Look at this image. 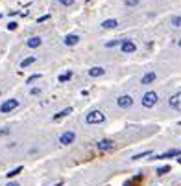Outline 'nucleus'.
Masks as SVG:
<instances>
[{"label":"nucleus","mask_w":181,"mask_h":186,"mask_svg":"<svg viewBox=\"0 0 181 186\" xmlns=\"http://www.w3.org/2000/svg\"><path fill=\"white\" fill-rule=\"evenodd\" d=\"M45 20H48V15H43V17H39V19H37V22H45Z\"/></svg>","instance_id":"bb28decb"},{"label":"nucleus","mask_w":181,"mask_h":186,"mask_svg":"<svg viewBox=\"0 0 181 186\" xmlns=\"http://www.w3.org/2000/svg\"><path fill=\"white\" fill-rule=\"evenodd\" d=\"M177 162H179V164H181V155H179V157H177Z\"/></svg>","instance_id":"c756f323"},{"label":"nucleus","mask_w":181,"mask_h":186,"mask_svg":"<svg viewBox=\"0 0 181 186\" xmlns=\"http://www.w3.org/2000/svg\"><path fill=\"white\" fill-rule=\"evenodd\" d=\"M139 2H141V0H124V4H126L128 8H135V6H139Z\"/></svg>","instance_id":"412c9836"},{"label":"nucleus","mask_w":181,"mask_h":186,"mask_svg":"<svg viewBox=\"0 0 181 186\" xmlns=\"http://www.w3.org/2000/svg\"><path fill=\"white\" fill-rule=\"evenodd\" d=\"M17 107H19V100H15V98L6 100L2 105H0V113H2V114H8V113L13 111V109H17Z\"/></svg>","instance_id":"7ed1b4c3"},{"label":"nucleus","mask_w":181,"mask_h":186,"mask_svg":"<svg viewBox=\"0 0 181 186\" xmlns=\"http://www.w3.org/2000/svg\"><path fill=\"white\" fill-rule=\"evenodd\" d=\"M155 78H157L155 72H146L142 78H141V83H142V85H152V83L155 81Z\"/></svg>","instance_id":"6e6552de"},{"label":"nucleus","mask_w":181,"mask_h":186,"mask_svg":"<svg viewBox=\"0 0 181 186\" xmlns=\"http://www.w3.org/2000/svg\"><path fill=\"white\" fill-rule=\"evenodd\" d=\"M85 122L87 123H103L106 122V114L98 109H94V111H90L87 116H85Z\"/></svg>","instance_id":"f257e3e1"},{"label":"nucleus","mask_w":181,"mask_h":186,"mask_svg":"<svg viewBox=\"0 0 181 186\" xmlns=\"http://www.w3.org/2000/svg\"><path fill=\"white\" fill-rule=\"evenodd\" d=\"M70 113H72V109H70V107H67V109H63V111L55 113V114H54V120H61V118H65V116H68Z\"/></svg>","instance_id":"2eb2a0df"},{"label":"nucleus","mask_w":181,"mask_h":186,"mask_svg":"<svg viewBox=\"0 0 181 186\" xmlns=\"http://www.w3.org/2000/svg\"><path fill=\"white\" fill-rule=\"evenodd\" d=\"M78 41H80V37H78V35H74V33H70V35H67V37H65L63 43H65L67 46H76V44H78Z\"/></svg>","instance_id":"f8f14e48"},{"label":"nucleus","mask_w":181,"mask_h":186,"mask_svg":"<svg viewBox=\"0 0 181 186\" xmlns=\"http://www.w3.org/2000/svg\"><path fill=\"white\" fill-rule=\"evenodd\" d=\"M70 78H72V70H67L65 74H61V76H59V81H68Z\"/></svg>","instance_id":"aec40b11"},{"label":"nucleus","mask_w":181,"mask_h":186,"mask_svg":"<svg viewBox=\"0 0 181 186\" xmlns=\"http://www.w3.org/2000/svg\"><path fill=\"white\" fill-rule=\"evenodd\" d=\"M116 105L120 107V109H129L131 105H133V98H131L129 94H122V96H118Z\"/></svg>","instance_id":"39448f33"},{"label":"nucleus","mask_w":181,"mask_h":186,"mask_svg":"<svg viewBox=\"0 0 181 186\" xmlns=\"http://www.w3.org/2000/svg\"><path fill=\"white\" fill-rule=\"evenodd\" d=\"M168 105L174 109V111H179V113H181V92H176V94L170 96Z\"/></svg>","instance_id":"423d86ee"},{"label":"nucleus","mask_w":181,"mask_h":186,"mask_svg":"<svg viewBox=\"0 0 181 186\" xmlns=\"http://www.w3.org/2000/svg\"><path fill=\"white\" fill-rule=\"evenodd\" d=\"M103 74H106V68H103V66H93L89 70L90 78H100V76H103Z\"/></svg>","instance_id":"9d476101"},{"label":"nucleus","mask_w":181,"mask_h":186,"mask_svg":"<svg viewBox=\"0 0 181 186\" xmlns=\"http://www.w3.org/2000/svg\"><path fill=\"white\" fill-rule=\"evenodd\" d=\"M120 50H122L124 53H133V52L137 50V46H135L133 41L126 39V41H122V43H120Z\"/></svg>","instance_id":"0eeeda50"},{"label":"nucleus","mask_w":181,"mask_h":186,"mask_svg":"<svg viewBox=\"0 0 181 186\" xmlns=\"http://www.w3.org/2000/svg\"><path fill=\"white\" fill-rule=\"evenodd\" d=\"M122 43V41H118V39H115V41H109V43H106V46L107 48H113V46H118V44H120Z\"/></svg>","instance_id":"5701e85b"},{"label":"nucleus","mask_w":181,"mask_h":186,"mask_svg":"<svg viewBox=\"0 0 181 186\" xmlns=\"http://www.w3.org/2000/svg\"><path fill=\"white\" fill-rule=\"evenodd\" d=\"M20 171H22V166H17L15 170H11L9 173H6V177H8V179H13V177H17V175L20 173Z\"/></svg>","instance_id":"a211bd4d"},{"label":"nucleus","mask_w":181,"mask_h":186,"mask_svg":"<svg viewBox=\"0 0 181 186\" xmlns=\"http://www.w3.org/2000/svg\"><path fill=\"white\" fill-rule=\"evenodd\" d=\"M152 155V149H148V151H142V153H137V155H133V160H139V158H144V157H150Z\"/></svg>","instance_id":"6ab92c4d"},{"label":"nucleus","mask_w":181,"mask_h":186,"mask_svg":"<svg viewBox=\"0 0 181 186\" xmlns=\"http://www.w3.org/2000/svg\"><path fill=\"white\" fill-rule=\"evenodd\" d=\"M54 186H63V182H57V184H54Z\"/></svg>","instance_id":"c85d7f7f"},{"label":"nucleus","mask_w":181,"mask_h":186,"mask_svg":"<svg viewBox=\"0 0 181 186\" xmlns=\"http://www.w3.org/2000/svg\"><path fill=\"white\" fill-rule=\"evenodd\" d=\"M15 28H17V22H9V24H8V30H11V31H13Z\"/></svg>","instance_id":"a878e982"},{"label":"nucleus","mask_w":181,"mask_h":186,"mask_svg":"<svg viewBox=\"0 0 181 186\" xmlns=\"http://www.w3.org/2000/svg\"><path fill=\"white\" fill-rule=\"evenodd\" d=\"M115 146V142L113 140H109V138H106V140H100L98 144H96V148H98L100 151H107V149H111Z\"/></svg>","instance_id":"1a4fd4ad"},{"label":"nucleus","mask_w":181,"mask_h":186,"mask_svg":"<svg viewBox=\"0 0 181 186\" xmlns=\"http://www.w3.org/2000/svg\"><path fill=\"white\" fill-rule=\"evenodd\" d=\"M170 24L174 26V28H181V15H176L170 19Z\"/></svg>","instance_id":"f3484780"},{"label":"nucleus","mask_w":181,"mask_h":186,"mask_svg":"<svg viewBox=\"0 0 181 186\" xmlns=\"http://www.w3.org/2000/svg\"><path fill=\"white\" fill-rule=\"evenodd\" d=\"M179 155H181V151H177V149H170V151H166V153H163V155L155 157L154 160H157V158H170V157H179Z\"/></svg>","instance_id":"ddd939ff"},{"label":"nucleus","mask_w":181,"mask_h":186,"mask_svg":"<svg viewBox=\"0 0 181 186\" xmlns=\"http://www.w3.org/2000/svg\"><path fill=\"white\" fill-rule=\"evenodd\" d=\"M118 26V20L116 19H107V20H103L102 22V28L103 30H115Z\"/></svg>","instance_id":"9b49d317"},{"label":"nucleus","mask_w":181,"mask_h":186,"mask_svg":"<svg viewBox=\"0 0 181 186\" xmlns=\"http://www.w3.org/2000/svg\"><path fill=\"white\" fill-rule=\"evenodd\" d=\"M35 61H37V57H35V56H30V57H26V59H22V61H20V66H22V68H26V66L33 65Z\"/></svg>","instance_id":"dca6fc26"},{"label":"nucleus","mask_w":181,"mask_h":186,"mask_svg":"<svg viewBox=\"0 0 181 186\" xmlns=\"http://www.w3.org/2000/svg\"><path fill=\"white\" fill-rule=\"evenodd\" d=\"M170 171V166H161L157 170V175H164V173H168Z\"/></svg>","instance_id":"4be33fe9"},{"label":"nucleus","mask_w":181,"mask_h":186,"mask_svg":"<svg viewBox=\"0 0 181 186\" xmlns=\"http://www.w3.org/2000/svg\"><path fill=\"white\" fill-rule=\"evenodd\" d=\"M177 46H179V48H181V39H179V41H177Z\"/></svg>","instance_id":"7c9ffc66"},{"label":"nucleus","mask_w":181,"mask_h":186,"mask_svg":"<svg viewBox=\"0 0 181 186\" xmlns=\"http://www.w3.org/2000/svg\"><path fill=\"white\" fill-rule=\"evenodd\" d=\"M155 103H157V94L154 91L144 92V96H142V107L152 109V107H155Z\"/></svg>","instance_id":"f03ea898"},{"label":"nucleus","mask_w":181,"mask_h":186,"mask_svg":"<svg viewBox=\"0 0 181 186\" xmlns=\"http://www.w3.org/2000/svg\"><path fill=\"white\" fill-rule=\"evenodd\" d=\"M57 2H59L61 6H65V8H68V6L74 4V0H57Z\"/></svg>","instance_id":"b1692460"},{"label":"nucleus","mask_w":181,"mask_h":186,"mask_svg":"<svg viewBox=\"0 0 181 186\" xmlns=\"http://www.w3.org/2000/svg\"><path fill=\"white\" fill-rule=\"evenodd\" d=\"M6 186H20V184H19V182H8Z\"/></svg>","instance_id":"cd10ccee"},{"label":"nucleus","mask_w":181,"mask_h":186,"mask_svg":"<svg viewBox=\"0 0 181 186\" xmlns=\"http://www.w3.org/2000/svg\"><path fill=\"white\" fill-rule=\"evenodd\" d=\"M74 140H76V133H74V131H65V133H61V136H59V144H61V146H70Z\"/></svg>","instance_id":"20e7f679"},{"label":"nucleus","mask_w":181,"mask_h":186,"mask_svg":"<svg viewBox=\"0 0 181 186\" xmlns=\"http://www.w3.org/2000/svg\"><path fill=\"white\" fill-rule=\"evenodd\" d=\"M39 78H41V76H39V74H35V76H30V78H28V83H30V85H32V83H33V81H35V79H39Z\"/></svg>","instance_id":"393cba45"},{"label":"nucleus","mask_w":181,"mask_h":186,"mask_svg":"<svg viewBox=\"0 0 181 186\" xmlns=\"http://www.w3.org/2000/svg\"><path fill=\"white\" fill-rule=\"evenodd\" d=\"M41 43H43V39H41V37H30L26 44L30 48H37V46H41Z\"/></svg>","instance_id":"4468645a"}]
</instances>
